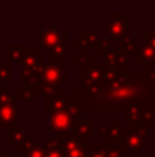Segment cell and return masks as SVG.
Masks as SVG:
<instances>
[{"label": "cell", "instance_id": "obj_1", "mask_svg": "<svg viewBox=\"0 0 155 157\" xmlns=\"http://www.w3.org/2000/svg\"><path fill=\"white\" fill-rule=\"evenodd\" d=\"M150 66L140 69H122L118 72L104 71L102 86L89 92L82 87L74 88V102L82 113H115L124 112L129 105H155V81L151 80Z\"/></svg>", "mask_w": 155, "mask_h": 157}, {"label": "cell", "instance_id": "obj_2", "mask_svg": "<svg viewBox=\"0 0 155 157\" xmlns=\"http://www.w3.org/2000/svg\"><path fill=\"white\" fill-rule=\"evenodd\" d=\"M44 65V52L40 50H25L23 55L18 62L19 76L18 81L23 83V86H29L37 90L40 84V75L41 66Z\"/></svg>", "mask_w": 155, "mask_h": 157}, {"label": "cell", "instance_id": "obj_3", "mask_svg": "<svg viewBox=\"0 0 155 157\" xmlns=\"http://www.w3.org/2000/svg\"><path fill=\"white\" fill-rule=\"evenodd\" d=\"M124 138H122V146L125 150L131 153L132 157H142L146 152L150 150V139H148V132L150 128L144 125H131L124 123Z\"/></svg>", "mask_w": 155, "mask_h": 157}, {"label": "cell", "instance_id": "obj_4", "mask_svg": "<svg viewBox=\"0 0 155 157\" xmlns=\"http://www.w3.org/2000/svg\"><path fill=\"white\" fill-rule=\"evenodd\" d=\"M18 97L8 87H0V132L18 123Z\"/></svg>", "mask_w": 155, "mask_h": 157}, {"label": "cell", "instance_id": "obj_5", "mask_svg": "<svg viewBox=\"0 0 155 157\" xmlns=\"http://www.w3.org/2000/svg\"><path fill=\"white\" fill-rule=\"evenodd\" d=\"M131 28L132 21L125 13H113L111 17L106 18V39L113 44H117L124 39L132 37Z\"/></svg>", "mask_w": 155, "mask_h": 157}, {"label": "cell", "instance_id": "obj_6", "mask_svg": "<svg viewBox=\"0 0 155 157\" xmlns=\"http://www.w3.org/2000/svg\"><path fill=\"white\" fill-rule=\"evenodd\" d=\"M69 41V32L63 29L62 25L55 26H47L38 32V44L37 50L40 51H48L54 46L58 44H67Z\"/></svg>", "mask_w": 155, "mask_h": 157}, {"label": "cell", "instance_id": "obj_7", "mask_svg": "<svg viewBox=\"0 0 155 157\" xmlns=\"http://www.w3.org/2000/svg\"><path fill=\"white\" fill-rule=\"evenodd\" d=\"M38 78H40V84H45V86L51 87H60V84L69 81V71L63 68L62 65H58V63L45 62L41 66Z\"/></svg>", "mask_w": 155, "mask_h": 157}, {"label": "cell", "instance_id": "obj_8", "mask_svg": "<svg viewBox=\"0 0 155 157\" xmlns=\"http://www.w3.org/2000/svg\"><path fill=\"white\" fill-rule=\"evenodd\" d=\"M74 125H76V120L66 110L49 114V130H51L52 132H55L58 139L73 134Z\"/></svg>", "mask_w": 155, "mask_h": 157}, {"label": "cell", "instance_id": "obj_9", "mask_svg": "<svg viewBox=\"0 0 155 157\" xmlns=\"http://www.w3.org/2000/svg\"><path fill=\"white\" fill-rule=\"evenodd\" d=\"M100 52V63L103 66L104 71H111V72H118V71H122V69H128L132 68L131 62H129V58L122 55L118 50H103V51H99Z\"/></svg>", "mask_w": 155, "mask_h": 157}, {"label": "cell", "instance_id": "obj_10", "mask_svg": "<svg viewBox=\"0 0 155 157\" xmlns=\"http://www.w3.org/2000/svg\"><path fill=\"white\" fill-rule=\"evenodd\" d=\"M4 132H5V144L10 145L11 149L15 150V152L25 150L27 142L32 138V134L25 130V127L21 125L19 123L5 127Z\"/></svg>", "mask_w": 155, "mask_h": 157}, {"label": "cell", "instance_id": "obj_11", "mask_svg": "<svg viewBox=\"0 0 155 157\" xmlns=\"http://www.w3.org/2000/svg\"><path fill=\"white\" fill-rule=\"evenodd\" d=\"M80 76H81L82 88H85L89 92H95L102 86V81H103V76H104V69L99 62H93L88 68L82 69L80 72Z\"/></svg>", "mask_w": 155, "mask_h": 157}, {"label": "cell", "instance_id": "obj_12", "mask_svg": "<svg viewBox=\"0 0 155 157\" xmlns=\"http://www.w3.org/2000/svg\"><path fill=\"white\" fill-rule=\"evenodd\" d=\"M59 142L63 157H87L88 141L85 139L70 134L63 138H59Z\"/></svg>", "mask_w": 155, "mask_h": 157}, {"label": "cell", "instance_id": "obj_13", "mask_svg": "<svg viewBox=\"0 0 155 157\" xmlns=\"http://www.w3.org/2000/svg\"><path fill=\"white\" fill-rule=\"evenodd\" d=\"M125 127L118 119H113L110 124H103L99 127V138L104 139L106 144H122Z\"/></svg>", "mask_w": 155, "mask_h": 157}, {"label": "cell", "instance_id": "obj_14", "mask_svg": "<svg viewBox=\"0 0 155 157\" xmlns=\"http://www.w3.org/2000/svg\"><path fill=\"white\" fill-rule=\"evenodd\" d=\"M99 41H100V33L99 32L82 30L74 39V50H77L80 52H88V51H93V50H99Z\"/></svg>", "mask_w": 155, "mask_h": 157}, {"label": "cell", "instance_id": "obj_15", "mask_svg": "<svg viewBox=\"0 0 155 157\" xmlns=\"http://www.w3.org/2000/svg\"><path fill=\"white\" fill-rule=\"evenodd\" d=\"M69 95L62 92V94H54V95H44L43 97V112L44 113H56V112L65 110L66 105L69 103Z\"/></svg>", "mask_w": 155, "mask_h": 157}, {"label": "cell", "instance_id": "obj_16", "mask_svg": "<svg viewBox=\"0 0 155 157\" xmlns=\"http://www.w3.org/2000/svg\"><path fill=\"white\" fill-rule=\"evenodd\" d=\"M144 108L143 103H133L129 105L128 108L124 110V117H125V124H131V125H136L140 127L142 125V110Z\"/></svg>", "mask_w": 155, "mask_h": 157}, {"label": "cell", "instance_id": "obj_17", "mask_svg": "<svg viewBox=\"0 0 155 157\" xmlns=\"http://www.w3.org/2000/svg\"><path fill=\"white\" fill-rule=\"evenodd\" d=\"M25 46L21 43H8L5 46V63L8 66L18 65L21 57L25 52Z\"/></svg>", "mask_w": 155, "mask_h": 157}, {"label": "cell", "instance_id": "obj_18", "mask_svg": "<svg viewBox=\"0 0 155 157\" xmlns=\"http://www.w3.org/2000/svg\"><path fill=\"white\" fill-rule=\"evenodd\" d=\"M136 62L143 66H150L151 63H155V48L146 43H140L137 47Z\"/></svg>", "mask_w": 155, "mask_h": 157}, {"label": "cell", "instance_id": "obj_19", "mask_svg": "<svg viewBox=\"0 0 155 157\" xmlns=\"http://www.w3.org/2000/svg\"><path fill=\"white\" fill-rule=\"evenodd\" d=\"M74 135L85 141L93 138V120L92 119H78L74 125Z\"/></svg>", "mask_w": 155, "mask_h": 157}, {"label": "cell", "instance_id": "obj_20", "mask_svg": "<svg viewBox=\"0 0 155 157\" xmlns=\"http://www.w3.org/2000/svg\"><path fill=\"white\" fill-rule=\"evenodd\" d=\"M118 51L121 52L122 55H125V57H136L137 54V47H139V41H137V39L135 37V36H132V37L129 39H124V40L118 41Z\"/></svg>", "mask_w": 155, "mask_h": 157}, {"label": "cell", "instance_id": "obj_21", "mask_svg": "<svg viewBox=\"0 0 155 157\" xmlns=\"http://www.w3.org/2000/svg\"><path fill=\"white\" fill-rule=\"evenodd\" d=\"M44 147V157H63L62 149H60V142L58 138H44L43 139Z\"/></svg>", "mask_w": 155, "mask_h": 157}, {"label": "cell", "instance_id": "obj_22", "mask_svg": "<svg viewBox=\"0 0 155 157\" xmlns=\"http://www.w3.org/2000/svg\"><path fill=\"white\" fill-rule=\"evenodd\" d=\"M16 97H18V101H22L23 105L26 106V108H29V106L37 99L38 94H37V90L33 88V87L23 86V87H21V88H18Z\"/></svg>", "mask_w": 155, "mask_h": 157}, {"label": "cell", "instance_id": "obj_23", "mask_svg": "<svg viewBox=\"0 0 155 157\" xmlns=\"http://www.w3.org/2000/svg\"><path fill=\"white\" fill-rule=\"evenodd\" d=\"M48 52H49V61L48 62L60 65L62 61H63V58L69 55L67 44H58V46H54L52 48L48 50Z\"/></svg>", "mask_w": 155, "mask_h": 157}, {"label": "cell", "instance_id": "obj_24", "mask_svg": "<svg viewBox=\"0 0 155 157\" xmlns=\"http://www.w3.org/2000/svg\"><path fill=\"white\" fill-rule=\"evenodd\" d=\"M25 157H44L45 153H44V147L43 144H38V141L36 138H30V141L27 142L26 147L23 150Z\"/></svg>", "mask_w": 155, "mask_h": 157}, {"label": "cell", "instance_id": "obj_25", "mask_svg": "<svg viewBox=\"0 0 155 157\" xmlns=\"http://www.w3.org/2000/svg\"><path fill=\"white\" fill-rule=\"evenodd\" d=\"M93 62H95V58L92 55H88V52H80V55L74 58V69L81 72L82 69L88 68Z\"/></svg>", "mask_w": 155, "mask_h": 157}, {"label": "cell", "instance_id": "obj_26", "mask_svg": "<svg viewBox=\"0 0 155 157\" xmlns=\"http://www.w3.org/2000/svg\"><path fill=\"white\" fill-rule=\"evenodd\" d=\"M142 125L150 128L155 125V105L154 106H144L142 110Z\"/></svg>", "mask_w": 155, "mask_h": 157}, {"label": "cell", "instance_id": "obj_27", "mask_svg": "<svg viewBox=\"0 0 155 157\" xmlns=\"http://www.w3.org/2000/svg\"><path fill=\"white\" fill-rule=\"evenodd\" d=\"M107 157H125V149L122 144H104Z\"/></svg>", "mask_w": 155, "mask_h": 157}, {"label": "cell", "instance_id": "obj_28", "mask_svg": "<svg viewBox=\"0 0 155 157\" xmlns=\"http://www.w3.org/2000/svg\"><path fill=\"white\" fill-rule=\"evenodd\" d=\"M87 157H107L104 144L103 145H91V144H88Z\"/></svg>", "mask_w": 155, "mask_h": 157}, {"label": "cell", "instance_id": "obj_29", "mask_svg": "<svg viewBox=\"0 0 155 157\" xmlns=\"http://www.w3.org/2000/svg\"><path fill=\"white\" fill-rule=\"evenodd\" d=\"M65 110L67 112V113L70 114V116L73 117L76 121L80 119V117H81V113H82V110H81V108L78 106V103L74 102V101H69V103L66 105Z\"/></svg>", "mask_w": 155, "mask_h": 157}, {"label": "cell", "instance_id": "obj_30", "mask_svg": "<svg viewBox=\"0 0 155 157\" xmlns=\"http://www.w3.org/2000/svg\"><path fill=\"white\" fill-rule=\"evenodd\" d=\"M13 80V71L11 66L5 62H0V83H8Z\"/></svg>", "mask_w": 155, "mask_h": 157}, {"label": "cell", "instance_id": "obj_31", "mask_svg": "<svg viewBox=\"0 0 155 157\" xmlns=\"http://www.w3.org/2000/svg\"><path fill=\"white\" fill-rule=\"evenodd\" d=\"M143 43L148 44L153 48H155V32H150V30L143 32Z\"/></svg>", "mask_w": 155, "mask_h": 157}, {"label": "cell", "instance_id": "obj_32", "mask_svg": "<svg viewBox=\"0 0 155 157\" xmlns=\"http://www.w3.org/2000/svg\"><path fill=\"white\" fill-rule=\"evenodd\" d=\"M0 157H10L7 155V152H5V150H2L0 149Z\"/></svg>", "mask_w": 155, "mask_h": 157}]
</instances>
